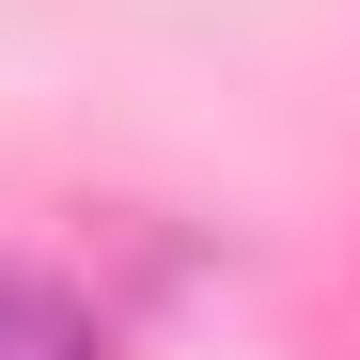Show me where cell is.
<instances>
[{
	"label": "cell",
	"mask_w": 360,
	"mask_h": 360,
	"mask_svg": "<svg viewBox=\"0 0 360 360\" xmlns=\"http://www.w3.org/2000/svg\"><path fill=\"white\" fill-rule=\"evenodd\" d=\"M0 360H110V329L63 282H0Z\"/></svg>",
	"instance_id": "cell-1"
}]
</instances>
